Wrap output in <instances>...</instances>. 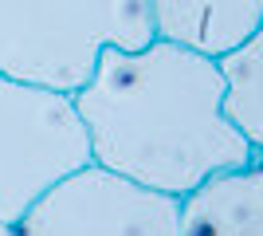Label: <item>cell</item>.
Instances as JSON below:
<instances>
[{"mask_svg":"<svg viewBox=\"0 0 263 236\" xmlns=\"http://www.w3.org/2000/svg\"><path fill=\"white\" fill-rule=\"evenodd\" d=\"M71 99L90 161L165 197H189L255 154L224 114L220 63L157 35L138 51L106 47Z\"/></svg>","mask_w":263,"mask_h":236,"instance_id":"obj_1","label":"cell"},{"mask_svg":"<svg viewBox=\"0 0 263 236\" xmlns=\"http://www.w3.org/2000/svg\"><path fill=\"white\" fill-rule=\"evenodd\" d=\"M12 236H181V197L90 161L51 185L12 225Z\"/></svg>","mask_w":263,"mask_h":236,"instance_id":"obj_4","label":"cell"},{"mask_svg":"<svg viewBox=\"0 0 263 236\" xmlns=\"http://www.w3.org/2000/svg\"><path fill=\"white\" fill-rule=\"evenodd\" d=\"M154 40L149 0H0V75L75 95L106 47Z\"/></svg>","mask_w":263,"mask_h":236,"instance_id":"obj_2","label":"cell"},{"mask_svg":"<svg viewBox=\"0 0 263 236\" xmlns=\"http://www.w3.org/2000/svg\"><path fill=\"white\" fill-rule=\"evenodd\" d=\"M154 35L200 51L228 56L263 24V0H149Z\"/></svg>","mask_w":263,"mask_h":236,"instance_id":"obj_6","label":"cell"},{"mask_svg":"<svg viewBox=\"0 0 263 236\" xmlns=\"http://www.w3.org/2000/svg\"><path fill=\"white\" fill-rule=\"evenodd\" d=\"M0 236H12V225H4V221H0Z\"/></svg>","mask_w":263,"mask_h":236,"instance_id":"obj_8","label":"cell"},{"mask_svg":"<svg viewBox=\"0 0 263 236\" xmlns=\"http://www.w3.org/2000/svg\"><path fill=\"white\" fill-rule=\"evenodd\" d=\"M216 63L224 75V114L255 154H263V24Z\"/></svg>","mask_w":263,"mask_h":236,"instance_id":"obj_7","label":"cell"},{"mask_svg":"<svg viewBox=\"0 0 263 236\" xmlns=\"http://www.w3.org/2000/svg\"><path fill=\"white\" fill-rule=\"evenodd\" d=\"M181 236H263V154L181 197Z\"/></svg>","mask_w":263,"mask_h":236,"instance_id":"obj_5","label":"cell"},{"mask_svg":"<svg viewBox=\"0 0 263 236\" xmlns=\"http://www.w3.org/2000/svg\"><path fill=\"white\" fill-rule=\"evenodd\" d=\"M90 166V134L63 90L0 75V221L16 225L51 185Z\"/></svg>","mask_w":263,"mask_h":236,"instance_id":"obj_3","label":"cell"}]
</instances>
